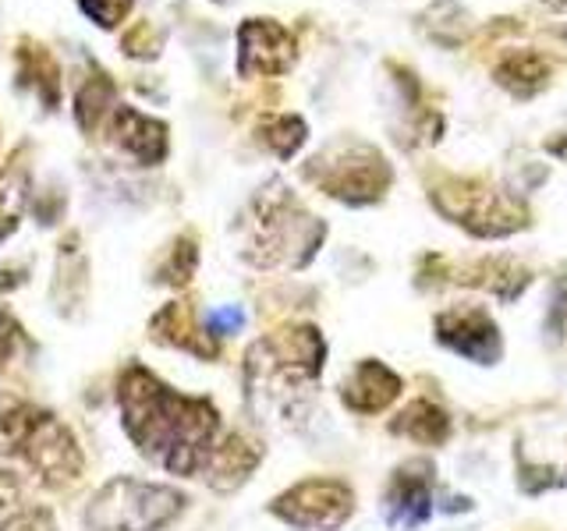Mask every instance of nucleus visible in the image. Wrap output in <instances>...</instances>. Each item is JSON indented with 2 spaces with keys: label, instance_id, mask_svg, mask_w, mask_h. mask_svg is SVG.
Listing matches in <instances>:
<instances>
[{
  "label": "nucleus",
  "instance_id": "f257e3e1",
  "mask_svg": "<svg viewBox=\"0 0 567 531\" xmlns=\"http://www.w3.org/2000/svg\"><path fill=\"white\" fill-rule=\"evenodd\" d=\"M117 412L135 450L177 478H203L206 460L224 436L220 412L209 397L182 394L142 365H128L117 376Z\"/></svg>",
  "mask_w": 567,
  "mask_h": 531
},
{
  "label": "nucleus",
  "instance_id": "f03ea898",
  "mask_svg": "<svg viewBox=\"0 0 567 531\" xmlns=\"http://www.w3.org/2000/svg\"><path fill=\"white\" fill-rule=\"evenodd\" d=\"M327 344L316 326H288L256 341L245 354V386L259 407L295 412V400L309 394L323 372Z\"/></svg>",
  "mask_w": 567,
  "mask_h": 531
},
{
  "label": "nucleus",
  "instance_id": "7ed1b4c3",
  "mask_svg": "<svg viewBox=\"0 0 567 531\" xmlns=\"http://www.w3.org/2000/svg\"><path fill=\"white\" fill-rule=\"evenodd\" d=\"M0 454L22 460L47 489H71L85 471V454L71 425L25 400L0 412Z\"/></svg>",
  "mask_w": 567,
  "mask_h": 531
},
{
  "label": "nucleus",
  "instance_id": "20e7f679",
  "mask_svg": "<svg viewBox=\"0 0 567 531\" xmlns=\"http://www.w3.org/2000/svg\"><path fill=\"white\" fill-rule=\"evenodd\" d=\"M188 496L164 482L121 475L93 492L82 510L85 531H164L185 513Z\"/></svg>",
  "mask_w": 567,
  "mask_h": 531
},
{
  "label": "nucleus",
  "instance_id": "39448f33",
  "mask_svg": "<svg viewBox=\"0 0 567 531\" xmlns=\"http://www.w3.org/2000/svg\"><path fill=\"white\" fill-rule=\"evenodd\" d=\"M270 513L288 528L337 531L354 513V489L344 478H301L291 489L274 496Z\"/></svg>",
  "mask_w": 567,
  "mask_h": 531
},
{
  "label": "nucleus",
  "instance_id": "423d86ee",
  "mask_svg": "<svg viewBox=\"0 0 567 531\" xmlns=\"http://www.w3.org/2000/svg\"><path fill=\"white\" fill-rule=\"evenodd\" d=\"M309 177L327 188V195H337L344 202H372L380 199L383 188L390 185V170L383 164L380 153L372 149H354L348 156H323V159H312Z\"/></svg>",
  "mask_w": 567,
  "mask_h": 531
},
{
  "label": "nucleus",
  "instance_id": "0eeeda50",
  "mask_svg": "<svg viewBox=\"0 0 567 531\" xmlns=\"http://www.w3.org/2000/svg\"><path fill=\"white\" fill-rule=\"evenodd\" d=\"M436 341L475 365L501 358V330L483 305H451L436 315Z\"/></svg>",
  "mask_w": 567,
  "mask_h": 531
},
{
  "label": "nucleus",
  "instance_id": "6e6552de",
  "mask_svg": "<svg viewBox=\"0 0 567 531\" xmlns=\"http://www.w3.org/2000/svg\"><path fill=\"white\" fill-rule=\"evenodd\" d=\"M386 521L398 528H415L433 513V468L425 460H408L394 475L383 492Z\"/></svg>",
  "mask_w": 567,
  "mask_h": 531
},
{
  "label": "nucleus",
  "instance_id": "1a4fd4ad",
  "mask_svg": "<svg viewBox=\"0 0 567 531\" xmlns=\"http://www.w3.org/2000/svg\"><path fill=\"white\" fill-rule=\"evenodd\" d=\"M401 389H404V379L394 368L377 358H362L341 379V404L354 415H380L401 397Z\"/></svg>",
  "mask_w": 567,
  "mask_h": 531
},
{
  "label": "nucleus",
  "instance_id": "9d476101",
  "mask_svg": "<svg viewBox=\"0 0 567 531\" xmlns=\"http://www.w3.org/2000/svg\"><path fill=\"white\" fill-rule=\"evenodd\" d=\"M150 336L156 344L188 351L195 358H217V336L209 333V326L199 323V315L188 301H171L150 319Z\"/></svg>",
  "mask_w": 567,
  "mask_h": 531
},
{
  "label": "nucleus",
  "instance_id": "9b49d317",
  "mask_svg": "<svg viewBox=\"0 0 567 531\" xmlns=\"http://www.w3.org/2000/svg\"><path fill=\"white\" fill-rule=\"evenodd\" d=\"M262 460V447L245 433H224L217 439V447H213L206 468H203V478L209 489L217 492H235L241 489L248 478H252V471L259 468Z\"/></svg>",
  "mask_w": 567,
  "mask_h": 531
},
{
  "label": "nucleus",
  "instance_id": "f8f14e48",
  "mask_svg": "<svg viewBox=\"0 0 567 531\" xmlns=\"http://www.w3.org/2000/svg\"><path fill=\"white\" fill-rule=\"evenodd\" d=\"M390 433L408 439V442H419V447H443L454 433V421L436 400L415 397V400H408L394 418H390Z\"/></svg>",
  "mask_w": 567,
  "mask_h": 531
},
{
  "label": "nucleus",
  "instance_id": "ddd939ff",
  "mask_svg": "<svg viewBox=\"0 0 567 531\" xmlns=\"http://www.w3.org/2000/svg\"><path fill=\"white\" fill-rule=\"evenodd\" d=\"M114 135H117V146L128 149L138 164H159L167 156V128L159 121H150L135 111H121L114 121Z\"/></svg>",
  "mask_w": 567,
  "mask_h": 531
},
{
  "label": "nucleus",
  "instance_id": "4468645a",
  "mask_svg": "<svg viewBox=\"0 0 567 531\" xmlns=\"http://www.w3.org/2000/svg\"><path fill=\"white\" fill-rule=\"evenodd\" d=\"M22 209H25V181L18 170H8L4 177H0V241L14 230Z\"/></svg>",
  "mask_w": 567,
  "mask_h": 531
},
{
  "label": "nucleus",
  "instance_id": "2eb2a0df",
  "mask_svg": "<svg viewBox=\"0 0 567 531\" xmlns=\"http://www.w3.org/2000/svg\"><path fill=\"white\" fill-rule=\"evenodd\" d=\"M32 347L25 326L18 323L11 309H0V365H14Z\"/></svg>",
  "mask_w": 567,
  "mask_h": 531
},
{
  "label": "nucleus",
  "instance_id": "dca6fc26",
  "mask_svg": "<svg viewBox=\"0 0 567 531\" xmlns=\"http://www.w3.org/2000/svg\"><path fill=\"white\" fill-rule=\"evenodd\" d=\"M0 531H61V524H58V518H53L50 507L22 503L14 513H8V518L0 521Z\"/></svg>",
  "mask_w": 567,
  "mask_h": 531
},
{
  "label": "nucleus",
  "instance_id": "f3484780",
  "mask_svg": "<svg viewBox=\"0 0 567 531\" xmlns=\"http://www.w3.org/2000/svg\"><path fill=\"white\" fill-rule=\"evenodd\" d=\"M266 142L277 149V156H291L301 142H306V124H301L298 117H280L277 128L266 135Z\"/></svg>",
  "mask_w": 567,
  "mask_h": 531
},
{
  "label": "nucleus",
  "instance_id": "a211bd4d",
  "mask_svg": "<svg viewBox=\"0 0 567 531\" xmlns=\"http://www.w3.org/2000/svg\"><path fill=\"white\" fill-rule=\"evenodd\" d=\"M195 248L192 241H182V244H174V252H171V262H167V270H164V283H174V288H182V283L192 280V270H195Z\"/></svg>",
  "mask_w": 567,
  "mask_h": 531
},
{
  "label": "nucleus",
  "instance_id": "6ab92c4d",
  "mask_svg": "<svg viewBox=\"0 0 567 531\" xmlns=\"http://www.w3.org/2000/svg\"><path fill=\"white\" fill-rule=\"evenodd\" d=\"M22 496H25L22 475L11 471V468H0V521H4L8 513H14L18 507H22Z\"/></svg>",
  "mask_w": 567,
  "mask_h": 531
}]
</instances>
